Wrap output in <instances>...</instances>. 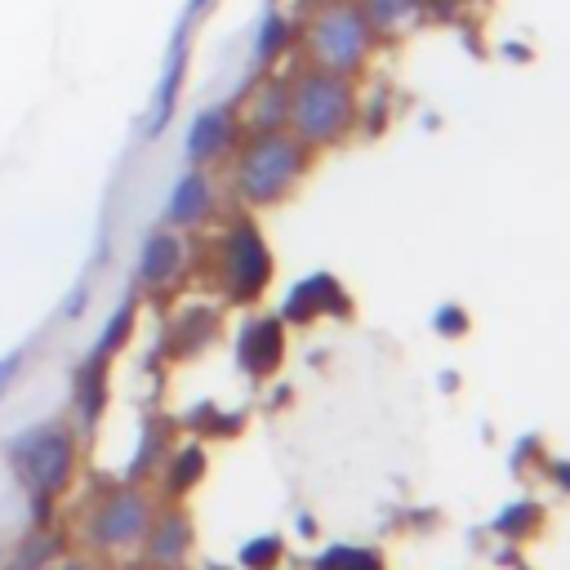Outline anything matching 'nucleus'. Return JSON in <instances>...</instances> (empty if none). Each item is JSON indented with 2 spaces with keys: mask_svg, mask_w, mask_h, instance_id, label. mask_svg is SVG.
<instances>
[{
  "mask_svg": "<svg viewBox=\"0 0 570 570\" xmlns=\"http://www.w3.org/2000/svg\"><path fill=\"white\" fill-rule=\"evenodd\" d=\"M4 459L13 481L27 490L31 525H49L58 494H67L76 463H80V436L71 419H40L4 441Z\"/></svg>",
  "mask_w": 570,
  "mask_h": 570,
  "instance_id": "nucleus-1",
  "label": "nucleus"
},
{
  "mask_svg": "<svg viewBox=\"0 0 570 570\" xmlns=\"http://www.w3.org/2000/svg\"><path fill=\"white\" fill-rule=\"evenodd\" d=\"M285 125H289V134H294L298 142H307V147H330V142H338V138L356 125V94H352V80L338 76V71H325V67L303 71V76L289 85Z\"/></svg>",
  "mask_w": 570,
  "mask_h": 570,
  "instance_id": "nucleus-2",
  "label": "nucleus"
},
{
  "mask_svg": "<svg viewBox=\"0 0 570 570\" xmlns=\"http://www.w3.org/2000/svg\"><path fill=\"white\" fill-rule=\"evenodd\" d=\"M307 169V142L289 129H258L236 156V191L245 205H276Z\"/></svg>",
  "mask_w": 570,
  "mask_h": 570,
  "instance_id": "nucleus-3",
  "label": "nucleus"
},
{
  "mask_svg": "<svg viewBox=\"0 0 570 570\" xmlns=\"http://www.w3.org/2000/svg\"><path fill=\"white\" fill-rule=\"evenodd\" d=\"M151 517H156L151 494H147L142 485L125 481V485L107 490V494L94 503V512H89V521H85V543H89L94 552H102V557L138 552L142 539H147Z\"/></svg>",
  "mask_w": 570,
  "mask_h": 570,
  "instance_id": "nucleus-4",
  "label": "nucleus"
},
{
  "mask_svg": "<svg viewBox=\"0 0 570 570\" xmlns=\"http://www.w3.org/2000/svg\"><path fill=\"white\" fill-rule=\"evenodd\" d=\"M370 40H374V31H370L361 4H347V0H334V4L316 9L312 22H307L312 62L325 67V71H338V76H352L365 62Z\"/></svg>",
  "mask_w": 570,
  "mask_h": 570,
  "instance_id": "nucleus-5",
  "label": "nucleus"
},
{
  "mask_svg": "<svg viewBox=\"0 0 570 570\" xmlns=\"http://www.w3.org/2000/svg\"><path fill=\"white\" fill-rule=\"evenodd\" d=\"M267 281H272L267 240L249 218H236L227 227V236H223V285H227V298L249 303V298H258L267 289Z\"/></svg>",
  "mask_w": 570,
  "mask_h": 570,
  "instance_id": "nucleus-6",
  "label": "nucleus"
},
{
  "mask_svg": "<svg viewBox=\"0 0 570 570\" xmlns=\"http://www.w3.org/2000/svg\"><path fill=\"white\" fill-rule=\"evenodd\" d=\"M191 552V517L183 508H165L151 517L147 539H142V561L151 570H183Z\"/></svg>",
  "mask_w": 570,
  "mask_h": 570,
  "instance_id": "nucleus-7",
  "label": "nucleus"
},
{
  "mask_svg": "<svg viewBox=\"0 0 570 570\" xmlns=\"http://www.w3.org/2000/svg\"><path fill=\"white\" fill-rule=\"evenodd\" d=\"M187 27H191V13L178 22L174 40H169V58H165V71H160V85L151 94V111H147V138H160L174 107H178V94H183V76H187Z\"/></svg>",
  "mask_w": 570,
  "mask_h": 570,
  "instance_id": "nucleus-8",
  "label": "nucleus"
},
{
  "mask_svg": "<svg viewBox=\"0 0 570 570\" xmlns=\"http://www.w3.org/2000/svg\"><path fill=\"white\" fill-rule=\"evenodd\" d=\"M232 142H236V111L227 102H218V107H205V111L191 116L187 138H183V151H187L191 165H209V160L227 156Z\"/></svg>",
  "mask_w": 570,
  "mask_h": 570,
  "instance_id": "nucleus-9",
  "label": "nucleus"
},
{
  "mask_svg": "<svg viewBox=\"0 0 570 570\" xmlns=\"http://www.w3.org/2000/svg\"><path fill=\"white\" fill-rule=\"evenodd\" d=\"M183 272V240L174 227H156L138 245V285L142 289H165Z\"/></svg>",
  "mask_w": 570,
  "mask_h": 570,
  "instance_id": "nucleus-10",
  "label": "nucleus"
},
{
  "mask_svg": "<svg viewBox=\"0 0 570 570\" xmlns=\"http://www.w3.org/2000/svg\"><path fill=\"white\" fill-rule=\"evenodd\" d=\"M107 392H111V374H107V361H94L85 356L76 365V379H71V428L76 432H94V423L102 419L107 410Z\"/></svg>",
  "mask_w": 570,
  "mask_h": 570,
  "instance_id": "nucleus-11",
  "label": "nucleus"
},
{
  "mask_svg": "<svg viewBox=\"0 0 570 570\" xmlns=\"http://www.w3.org/2000/svg\"><path fill=\"white\" fill-rule=\"evenodd\" d=\"M209 214H214V187H209L205 169L196 165L174 183V191L165 200V227H174V232L178 227H200Z\"/></svg>",
  "mask_w": 570,
  "mask_h": 570,
  "instance_id": "nucleus-12",
  "label": "nucleus"
},
{
  "mask_svg": "<svg viewBox=\"0 0 570 570\" xmlns=\"http://www.w3.org/2000/svg\"><path fill=\"white\" fill-rule=\"evenodd\" d=\"M281 352H285V334H281V321H272V316L249 321L236 338V356L249 374H272L281 365Z\"/></svg>",
  "mask_w": 570,
  "mask_h": 570,
  "instance_id": "nucleus-13",
  "label": "nucleus"
},
{
  "mask_svg": "<svg viewBox=\"0 0 570 570\" xmlns=\"http://www.w3.org/2000/svg\"><path fill=\"white\" fill-rule=\"evenodd\" d=\"M67 552V539H62V530L49 521V525H31L18 543H13V552H4V566L0 570H45L49 561H58Z\"/></svg>",
  "mask_w": 570,
  "mask_h": 570,
  "instance_id": "nucleus-14",
  "label": "nucleus"
},
{
  "mask_svg": "<svg viewBox=\"0 0 570 570\" xmlns=\"http://www.w3.org/2000/svg\"><path fill=\"white\" fill-rule=\"evenodd\" d=\"M134 321H138V303H134V298H125V303L102 321V334H98V343L89 347V356L111 365V356H116V352H125V343H129V334H134Z\"/></svg>",
  "mask_w": 570,
  "mask_h": 570,
  "instance_id": "nucleus-15",
  "label": "nucleus"
},
{
  "mask_svg": "<svg viewBox=\"0 0 570 570\" xmlns=\"http://www.w3.org/2000/svg\"><path fill=\"white\" fill-rule=\"evenodd\" d=\"M200 476H205V450L200 445H183V450H174L165 459V490L174 499H183Z\"/></svg>",
  "mask_w": 570,
  "mask_h": 570,
  "instance_id": "nucleus-16",
  "label": "nucleus"
},
{
  "mask_svg": "<svg viewBox=\"0 0 570 570\" xmlns=\"http://www.w3.org/2000/svg\"><path fill=\"white\" fill-rule=\"evenodd\" d=\"M338 285L330 281V276H312V281H303L289 298H285V321H294V325H303L307 316H316L321 307H325V298L334 294Z\"/></svg>",
  "mask_w": 570,
  "mask_h": 570,
  "instance_id": "nucleus-17",
  "label": "nucleus"
},
{
  "mask_svg": "<svg viewBox=\"0 0 570 570\" xmlns=\"http://www.w3.org/2000/svg\"><path fill=\"white\" fill-rule=\"evenodd\" d=\"M289 40H294V27H289L281 13H267L263 27H258V36H254V58H258V62H272Z\"/></svg>",
  "mask_w": 570,
  "mask_h": 570,
  "instance_id": "nucleus-18",
  "label": "nucleus"
},
{
  "mask_svg": "<svg viewBox=\"0 0 570 570\" xmlns=\"http://www.w3.org/2000/svg\"><path fill=\"white\" fill-rule=\"evenodd\" d=\"M410 9H414V0H361V13H365V22H370V31H392V27H401V22L410 18Z\"/></svg>",
  "mask_w": 570,
  "mask_h": 570,
  "instance_id": "nucleus-19",
  "label": "nucleus"
},
{
  "mask_svg": "<svg viewBox=\"0 0 570 570\" xmlns=\"http://www.w3.org/2000/svg\"><path fill=\"white\" fill-rule=\"evenodd\" d=\"M27 356H31V347L27 343H18V347H9V352H0V401L13 392V383L22 379V370H27Z\"/></svg>",
  "mask_w": 570,
  "mask_h": 570,
  "instance_id": "nucleus-20",
  "label": "nucleus"
},
{
  "mask_svg": "<svg viewBox=\"0 0 570 570\" xmlns=\"http://www.w3.org/2000/svg\"><path fill=\"white\" fill-rule=\"evenodd\" d=\"M272 557H276V539H258V543H245V552H240V561H245L249 570L267 566Z\"/></svg>",
  "mask_w": 570,
  "mask_h": 570,
  "instance_id": "nucleus-21",
  "label": "nucleus"
},
{
  "mask_svg": "<svg viewBox=\"0 0 570 570\" xmlns=\"http://www.w3.org/2000/svg\"><path fill=\"white\" fill-rule=\"evenodd\" d=\"M321 570H374V561L361 552H330V561Z\"/></svg>",
  "mask_w": 570,
  "mask_h": 570,
  "instance_id": "nucleus-22",
  "label": "nucleus"
},
{
  "mask_svg": "<svg viewBox=\"0 0 570 570\" xmlns=\"http://www.w3.org/2000/svg\"><path fill=\"white\" fill-rule=\"evenodd\" d=\"M85 303H89V285H85V281H80V285H76V289H71V294H67V303H62V307H58V316H62V321H76V316H80V312H85Z\"/></svg>",
  "mask_w": 570,
  "mask_h": 570,
  "instance_id": "nucleus-23",
  "label": "nucleus"
},
{
  "mask_svg": "<svg viewBox=\"0 0 570 570\" xmlns=\"http://www.w3.org/2000/svg\"><path fill=\"white\" fill-rule=\"evenodd\" d=\"M45 570H98V566H94L89 557H80V552H62V557H58V561H49Z\"/></svg>",
  "mask_w": 570,
  "mask_h": 570,
  "instance_id": "nucleus-24",
  "label": "nucleus"
},
{
  "mask_svg": "<svg viewBox=\"0 0 570 570\" xmlns=\"http://www.w3.org/2000/svg\"><path fill=\"white\" fill-rule=\"evenodd\" d=\"M0 566H4V543H0Z\"/></svg>",
  "mask_w": 570,
  "mask_h": 570,
  "instance_id": "nucleus-25",
  "label": "nucleus"
},
{
  "mask_svg": "<svg viewBox=\"0 0 570 570\" xmlns=\"http://www.w3.org/2000/svg\"><path fill=\"white\" fill-rule=\"evenodd\" d=\"M209 570H223V566H209Z\"/></svg>",
  "mask_w": 570,
  "mask_h": 570,
  "instance_id": "nucleus-26",
  "label": "nucleus"
}]
</instances>
